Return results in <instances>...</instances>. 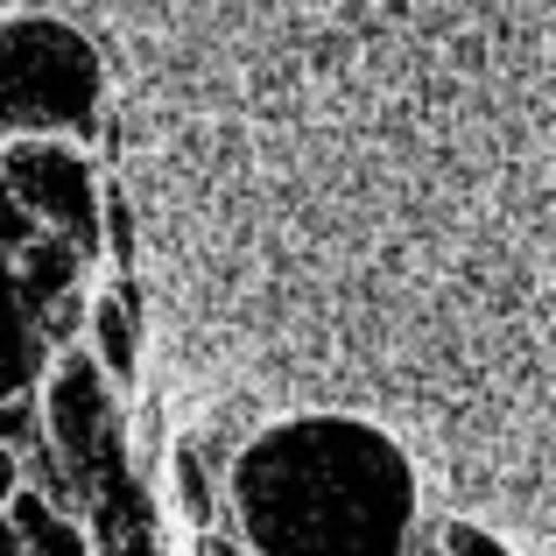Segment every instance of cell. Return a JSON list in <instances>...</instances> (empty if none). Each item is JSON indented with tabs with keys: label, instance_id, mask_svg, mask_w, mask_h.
<instances>
[{
	"label": "cell",
	"instance_id": "obj_1",
	"mask_svg": "<svg viewBox=\"0 0 556 556\" xmlns=\"http://www.w3.org/2000/svg\"><path fill=\"white\" fill-rule=\"evenodd\" d=\"M232 515L254 556H408L416 472L353 416H289L232 465Z\"/></svg>",
	"mask_w": 556,
	"mask_h": 556
},
{
	"label": "cell",
	"instance_id": "obj_2",
	"mask_svg": "<svg viewBox=\"0 0 556 556\" xmlns=\"http://www.w3.org/2000/svg\"><path fill=\"white\" fill-rule=\"evenodd\" d=\"M99 50L56 14L0 22V127L8 135H92L99 127Z\"/></svg>",
	"mask_w": 556,
	"mask_h": 556
},
{
	"label": "cell",
	"instance_id": "obj_3",
	"mask_svg": "<svg viewBox=\"0 0 556 556\" xmlns=\"http://www.w3.org/2000/svg\"><path fill=\"white\" fill-rule=\"evenodd\" d=\"M0 184L22 204L28 226L64 232L71 254H99V177L71 141H14Z\"/></svg>",
	"mask_w": 556,
	"mask_h": 556
},
{
	"label": "cell",
	"instance_id": "obj_4",
	"mask_svg": "<svg viewBox=\"0 0 556 556\" xmlns=\"http://www.w3.org/2000/svg\"><path fill=\"white\" fill-rule=\"evenodd\" d=\"M78 254L71 247H36L22 275L0 268V394H22L42 380V303L64 296Z\"/></svg>",
	"mask_w": 556,
	"mask_h": 556
},
{
	"label": "cell",
	"instance_id": "obj_5",
	"mask_svg": "<svg viewBox=\"0 0 556 556\" xmlns=\"http://www.w3.org/2000/svg\"><path fill=\"white\" fill-rule=\"evenodd\" d=\"M50 416H56V444L71 458H92L99 444V416H106V394H99V359H71L50 380Z\"/></svg>",
	"mask_w": 556,
	"mask_h": 556
},
{
	"label": "cell",
	"instance_id": "obj_6",
	"mask_svg": "<svg viewBox=\"0 0 556 556\" xmlns=\"http://www.w3.org/2000/svg\"><path fill=\"white\" fill-rule=\"evenodd\" d=\"M8 507H14L8 521H14V535L28 543V556H92V549H85V535L71 529L56 507H42V493H14Z\"/></svg>",
	"mask_w": 556,
	"mask_h": 556
},
{
	"label": "cell",
	"instance_id": "obj_7",
	"mask_svg": "<svg viewBox=\"0 0 556 556\" xmlns=\"http://www.w3.org/2000/svg\"><path fill=\"white\" fill-rule=\"evenodd\" d=\"M92 339H99V359H106V374H127V367H135V317H127L121 296H99Z\"/></svg>",
	"mask_w": 556,
	"mask_h": 556
},
{
	"label": "cell",
	"instance_id": "obj_8",
	"mask_svg": "<svg viewBox=\"0 0 556 556\" xmlns=\"http://www.w3.org/2000/svg\"><path fill=\"white\" fill-rule=\"evenodd\" d=\"M444 556H507V549L493 543L486 529H472V521H451V529H444Z\"/></svg>",
	"mask_w": 556,
	"mask_h": 556
},
{
	"label": "cell",
	"instance_id": "obj_9",
	"mask_svg": "<svg viewBox=\"0 0 556 556\" xmlns=\"http://www.w3.org/2000/svg\"><path fill=\"white\" fill-rule=\"evenodd\" d=\"M22 240H28V218H22V204L8 198V184H0V254H14Z\"/></svg>",
	"mask_w": 556,
	"mask_h": 556
},
{
	"label": "cell",
	"instance_id": "obj_10",
	"mask_svg": "<svg viewBox=\"0 0 556 556\" xmlns=\"http://www.w3.org/2000/svg\"><path fill=\"white\" fill-rule=\"evenodd\" d=\"M22 493V465H14V451L0 444V501H14Z\"/></svg>",
	"mask_w": 556,
	"mask_h": 556
},
{
	"label": "cell",
	"instance_id": "obj_11",
	"mask_svg": "<svg viewBox=\"0 0 556 556\" xmlns=\"http://www.w3.org/2000/svg\"><path fill=\"white\" fill-rule=\"evenodd\" d=\"M0 556H28V543L14 535V521H8V515H0Z\"/></svg>",
	"mask_w": 556,
	"mask_h": 556
},
{
	"label": "cell",
	"instance_id": "obj_12",
	"mask_svg": "<svg viewBox=\"0 0 556 556\" xmlns=\"http://www.w3.org/2000/svg\"><path fill=\"white\" fill-rule=\"evenodd\" d=\"M212 556H226V549H212Z\"/></svg>",
	"mask_w": 556,
	"mask_h": 556
}]
</instances>
